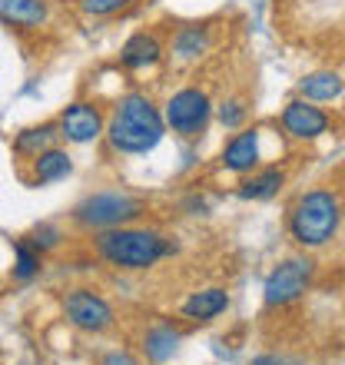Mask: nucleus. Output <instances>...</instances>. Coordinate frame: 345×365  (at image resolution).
Masks as SVG:
<instances>
[{
	"label": "nucleus",
	"mask_w": 345,
	"mask_h": 365,
	"mask_svg": "<svg viewBox=\"0 0 345 365\" xmlns=\"http://www.w3.org/2000/svg\"><path fill=\"white\" fill-rule=\"evenodd\" d=\"M166 133V120L153 106V100L146 93H126L120 103L113 106V116L106 123V140L116 153L140 156L156 150V143Z\"/></svg>",
	"instance_id": "f257e3e1"
},
{
	"label": "nucleus",
	"mask_w": 345,
	"mask_h": 365,
	"mask_svg": "<svg viewBox=\"0 0 345 365\" xmlns=\"http://www.w3.org/2000/svg\"><path fill=\"white\" fill-rule=\"evenodd\" d=\"M93 250L103 256L110 266L116 269H150L163 259L166 252H172L176 246H170L163 232L156 230H133V226H116V230H100L93 236Z\"/></svg>",
	"instance_id": "f03ea898"
},
{
	"label": "nucleus",
	"mask_w": 345,
	"mask_h": 365,
	"mask_svg": "<svg viewBox=\"0 0 345 365\" xmlns=\"http://www.w3.org/2000/svg\"><path fill=\"white\" fill-rule=\"evenodd\" d=\"M342 222V202L332 190H309L289 212V236L302 250H319L336 240Z\"/></svg>",
	"instance_id": "7ed1b4c3"
},
{
	"label": "nucleus",
	"mask_w": 345,
	"mask_h": 365,
	"mask_svg": "<svg viewBox=\"0 0 345 365\" xmlns=\"http://www.w3.org/2000/svg\"><path fill=\"white\" fill-rule=\"evenodd\" d=\"M143 216V200H136L130 192H116V190H106V192H93L73 206V222L83 226V230H116L123 222Z\"/></svg>",
	"instance_id": "20e7f679"
},
{
	"label": "nucleus",
	"mask_w": 345,
	"mask_h": 365,
	"mask_svg": "<svg viewBox=\"0 0 345 365\" xmlns=\"http://www.w3.org/2000/svg\"><path fill=\"white\" fill-rule=\"evenodd\" d=\"M316 276V262L309 256H292V259H282L276 269L266 276V286H262V299L266 306H292L296 299L306 296L309 282Z\"/></svg>",
	"instance_id": "39448f33"
},
{
	"label": "nucleus",
	"mask_w": 345,
	"mask_h": 365,
	"mask_svg": "<svg viewBox=\"0 0 345 365\" xmlns=\"http://www.w3.org/2000/svg\"><path fill=\"white\" fill-rule=\"evenodd\" d=\"M210 113H212V103H210V96H206V90L182 87L166 100L163 120L176 136H186V140H190V136H200L202 130H206Z\"/></svg>",
	"instance_id": "423d86ee"
},
{
	"label": "nucleus",
	"mask_w": 345,
	"mask_h": 365,
	"mask_svg": "<svg viewBox=\"0 0 345 365\" xmlns=\"http://www.w3.org/2000/svg\"><path fill=\"white\" fill-rule=\"evenodd\" d=\"M63 316H67L70 326L93 332V336L113 326V309L103 296H96L93 289H70L63 296Z\"/></svg>",
	"instance_id": "0eeeda50"
},
{
	"label": "nucleus",
	"mask_w": 345,
	"mask_h": 365,
	"mask_svg": "<svg viewBox=\"0 0 345 365\" xmlns=\"http://www.w3.org/2000/svg\"><path fill=\"white\" fill-rule=\"evenodd\" d=\"M60 136L70 140V143H93L96 136L103 133V113L96 110L93 103H70L57 120Z\"/></svg>",
	"instance_id": "6e6552de"
},
{
	"label": "nucleus",
	"mask_w": 345,
	"mask_h": 365,
	"mask_svg": "<svg viewBox=\"0 0 345 365\" xmlns=\"http://www.w3.org/2000/svg\"><path fill=\"white\" fill-rule=\"evenodd\" d=\"M279 120H282V130L289 136H296V140H319L329 130V116L319 106H312V100H306V96L286 103Z\"/></svg>",
	"instance_id": "1a4fd4ad"
},
{
	"label": "nucleus",
	"mask_w": 345,
	"mask_h": 365,
	"mask_svg": "<svg viewBox=\"0 0 345 365\" xmlns=\"http://www.w3.org/2000/svg\"><path fill=\"white\" fill-rule=\"evenodd\" d=\"M259 130H240V133L232 136L226 150H222V166L230 170V173H252L259 166Z\"/></svg>",
	"instance_id": "9d476101"
},
{
	"label": "nucleus",
	"mask_w": 345,
	"mask_h": 365,
	"mask_svg": "<svg viewBox=\"0 0 345 365\" xmlns=\"http://www.w3.org/2000/svg\"><path fill=\"white\" fill-rule=\"evenodd\" d=\"M230 306V292L226 289H200L192 292L186 302H182V316L192 319V322H212L216 316H222Z\"/></svg>",
	"instance_id": "9b49d317"
},
{
	"label": "nucleus",
	"mask_w": 345,
	"mask_h": 365,
	"mask_svg": "<svg viewBox=\"0 0 345 365\" xmlns=\"http://www.w3.org/2000/svg\"><path fill=\"white\" fill-rule=\"evenodd\" d=\"M160 57H163V47H160V40L153 34H133L120 50V63L126 70H146L153 67Z\"/></svg>",
	"instance_id": "f8f14e48"
},
{
	"label": "nucleus",
	"mask_w": 345,
	"mask_h": 365,
	"mask_svg": "<svg viewBox=\"0 0 345 365\" xmlns=\"http://www.w3.org/2000/svg\"><path fill=\"white\" fill-rule=\"evenodd\" d=\"M70 170H73V160H70L67 150L50 146L40 156H34V186H47V182L63 180V176H70Z\"/></svg>",
	"instance_id": "ddd939ff"
},
{
	"label": "nucleus",
	"mask_w": 345,
	"mask_h": 365,
	"mask_svg": "<svg viewBox=\"0 0 345 365\" xmlns=\"http://www.w3.org/2000/svg\"><path fill=\"white\" fill-rule=\"evenodd\" d=\"M0 20L14 27H40L47 20L43 0H0Z\"/></svg>",
	"instance_id": "4468645a"
},
{
	"label": "nucleus",
	"mask_w": 345,
	"mask_h": 365,
	"mask_svg": "<svg viewBox=\"0 0 345 365\" xmlns=\"http://www.w3.org/2000/svg\"><path fill=\"white\" fill-rule=\"evenodd\" d=\"M286 182V173L279 166H266V170H252L249 180L240 182V196L242 200H272Z\"/></svg>",
	"instance_id": "2eb2a0df"
},
{
	"label": "nucleus",
	"mask_w": 345,
	"mask_h": 365,
	"mask_svg": "<svg viewBox=\"0 0 345 365\" xmlns=\"http://www.w3.org/2000/svg\"><path fill=\"white\" fill-rule=\"evenodd\" d=\"M342 87H345L342 77L332 73V70H316V73L302 77V83H299L302 96L312 100V103H329V100H336V96H342Z\"/></svg>",
	"instance_id": "dca6fc26"
},
{
	"label": "nucleus",
	"mask_w": 345,
	"mask_h": 365,
	"mask_svg": "<svg viewBox=\"0 0 345 365\" xmlns=\"http://www.w3.org/2000/svg\"><path fill=\"white\" fill-rule=\"evenodd\" d=\"M60 136V126L57 123H43V126H30L24 133H17L14 140V153L20 156H40L43 150H50V143Z\"/></svg>",
	"instance_id": "f3484780"
},
{
	"label": "nucleus",
	"mask_w": 345,
	"mask_h": 365,
	"mask_svg": "<svg viewBox=\"0 0 345 365\" xmlns=\"http://www.w3.org/2000/svg\"><path fill=\"white\" fill-rule=\"evenodd\" d=\"M176 346H180V332H176L170 322H160V326H153L143 336L146 359H153V362H166V359L176 352Z\"/></svg>",
	"instance_id": "a211bd4d"
},
{
	"label": "nucleus",
	"mask_w": 345,
	"mask_h": 365,
	"mask_svg": "<svg viewBox=\"0 0 345 365\" xmlns=\"http://www.w3.org/2000/svg\"><path fill=\"white\" fill-rule=\"evenodd\" d=\"M206 47H210V30L206 27H182L176 30V37H172V53L180 60H196L206 53Z\"/></svg>",
	"instance_id": "6ab92c4d"
},
{
	"label": "nucleus",
	"mask_w": 345,
	"mask_h": 365,
	"mask_svg": "<svg viewBox=\"0 0 345 365\" xmlns=\"http://www.w3.org/2000/svg\"><path fill=\"white\" fill-rule=\"evenodd\" d=\"M10 272L20 282H30L40 272V250H34L27 240H17L14 242V269Z\"/></svg>",
	"instance_id": "aec40b11"
},
{
	"label": "nucleus",
	"mask_w": 345,
	"mask_h": 365,
	"mask_svg": "<svg viewBox=\"0 0 345 365\" xmlns=\"http://www.w3.org/2000/svg\"><path fill=\"white\" fill-rule=\"evenodd\" d=\"M220 123L226 126V130H240V126L246 123V103H242V100H226V103L220 106Z\"/></svg>",
	"instance_id": "412c9836"
},
{
	"label": "nucleus",
	"mask_w": 345,
	"mask_h": 365,
	"mask_svg": "<svg viewBox=\"0 0 345 365\" xmlns=\"http://www.w3.org/2000/svg\"><path fill=\"white\" fill-rule=\"evenodd\" d=\"M27 242H30V246H34V250L47 252V250H53V246H57V242H60V232L53 230V226H47V222H43V226H37V230L30 232V236H27Z\"/></svg>",
	"instance_id": "4be33fe9"
},
{
	"label": "nucleus",
	"mask_w": 345,
	"mask_h": 365,
	"mask_svg": "<svg viewBox=\"0 0 345 365\" xmlns=\"http://www.w3.org/2000/svg\"><path fill=\"white\" fill-rule=\"evenodd\" d=\"M130 0H83V10L86 14H93V17H106V14H116V10H123Z\"/></svg>",
	"instance_id": "5701e85b"
},
{
	"label": "nucleus",
	"mask_w": 345,
	"mask_h": 365,
	"mask_svg": "<svg viewBox=\"0 0 345 365\" xmlns=\"http://www.w3.org/2000/svg\"><path fill=\"white\" fill-rule=\"evenodd\" d=\"M100 365H140L130 352H110V356L100 359Z\"/></svg>",
	"instance_id": "b1692460"
}]
</instances>
